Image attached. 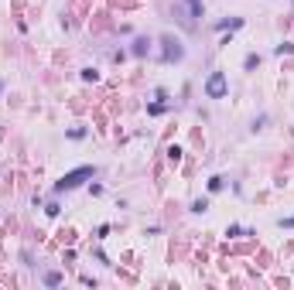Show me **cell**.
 I'll return each mask as SVG.
<instances>
[{"instance_id":"6da1fadb","label":"cell","mask_w":294,"mask_h":290,"mask_svg":"<svg viewBox=\"0 0 294 290\" xmlns=\"http://www.w3.org/2000/svg\"><path fill=\"white\" fill-rule=\"evenodd\" d=\"M92 178H96V167H92V164H82V167L65 171V174L55 181V188H52V191H55V195H59V191H72V188H82V185H86V181H92Z\"/></svg>"},{"instance_id":"7a4b0ae2","label":"cell","mask_w":294,"mask_h":290,"mask_svg":"<svg viewBox=\"0 0 294 290\" xmlns=\"http://www.w3.org/2000/svg\"><path fill=\"white\" fill-rule=\"evenodd\" d=\"M157 45H161V55H157V58H161L164 65H175V62H181V58H185V45H181L175 34H161V38H157Z\"/></svg>"},{"instance_id":"3957f363","label":"cell","mask_w":294,"mask_h":290,"mask_svg":"<svg viewBox=\"0 0 294 290\" xmlns=\"http://www.w3.org/2000/svg\"><path fill=\"white\" fill-rule=\"evenodd\" d=\"M202 92H206V99H226V96H229V79H226V72H219V69L209 72Z\"/></svg>"},{"instance_id":"277c9868","label":"cell","mask_w":294,"mask_h":290,"mask_svg":"<svg viewBox=\"0 0 294 290\" xmlns=\"http://www.w3.org/2000/svg\"><path fill=\"white\" fill-rule=\"evenodd\" d=\"M150 48H154V41H150L147 34H137V38L130 41V55H134V58H147Z\"/></svg>"},{"instance_id":"5b68a950","label":"cell","mask_w":294,"mask_h":290,"mask_svg":"<svg viewBox=\"0 0 294 290\" xmlns=\"http://www.w3.org/2000/svg\"><path fill=\"white\" fill-rule=\"evenodd\" d=\"M243 24H246V17H222L212 24V31H239Z\"/></svg>"},{"instance_id":"8992f818","label":"cell","mask_w":294,"mask_h":290,"mask_svg":"<svg viewBox=\"0 0 294 290\" xmlns=\"http://www.w3.org/2000/svg\"><path fill=\"white\" fill-rule=\"evenodd\" d=\"M226 236H229V239H243V236H257V232H253V229H243V225L233 222V225H226Z\"/></svg>"},{"instance_id":"52a82bcc","label":"cell","mask_w":294,"mask_h":290,"mask_svg":"<svg viewBox=\"0 0 294 290\" xmlns=\"http://www.w3.org/2000/svg\"><path fill=\"white\" fill-rule=\"evenodd\" d=\"M260 62H264V58H260L257 52H250V55L243 58V72H257V69H260Z\"/></svg>"},{"instance_id":"ba28073f","label":"cell","mask_w":294,"mask_h":290,"mask_svg":"<svg viewBox=\"0 0 294 290\" xmlns=\"http://www.w3.org/2000/svg\"><path fill=\"white\" fill-rule=\"evenodd\" d=\"M206 188H209V195H219L222 188H226V178H222V174H212V178H209V185H206Z\"/></svg>"},{"instance_id":"9c48e42d","label":"cell","mask_w":294,"mask_h":290,"mask_svg":"<svg viewBox=\"0 0 294 290\" xmlns=\"http://www.w3.org/2000/svg\"><path fill=\"white\" fill-rule=\"evenodd\" d=\"M62 280H65V277H62V273H59V270H48V273H45V277H41V284H45V287H59V284H62Z\"/></svg>"},{"instance_id":"30bf717a","label":"cell","mask_w":294,"mask_h":290,"mask_svg":"<svg viewBox=\"0 0 294 290\" xmlns=\"http://www.w3.org/2000/svg\"><path fill=\"white\" fill-rule=\"evenodd\" d=\"M164 113H168V103H161V99L147 103V116H164Z\"/></svg>"},{"instance_id":"8fae6325","label":"cell","mask_w":294,"mask_h":290,"mask_svg":"<svg viewBox=\"0 0 294 290\" xmlns=\"http://www.w3.org/2000/svg\"><path fill=\"white\" fill-rule=\"evenodd\" d=\"M192 212H195V215H206V212H209V198H195V202H192Z\"/></svg>"},{"instance_id":"7c38bea8","label":"cell","mask_w":294,"mask_h":290,"mask_svg":"<svg viewBox=\"0 0 294 290\" xmlns=\"http://www.w3.org/2000/svg\"><path fill=\"white\" fill-rule=\"evenodd\" d=\"M86 133H89L86 127H75V130H65V137H69V140H86Z\"/></svg>"},{"instance_id":"4fadbf2b","label":"cell","mask_w":294,"mask_h":290,"mask_svg":"<svg viewBox=\"0 0 294 290\" xmlns=\"http://www.w3.org/2000/svg\"><path fill=\"white\" fill-rule=\"evenodd\" d=\"M274 55H294V41H281V45L274 48Z\"/></svg>"},{"instance_id":"5bb4252c","label":"cell","mask_w":294,"mask_h":290,"mask_svg":"<svg viewBox=\"0 0 294 290\" xmlns=\"http://www.w3.org/2000/svg\"><path fill=\"white\" fill-rule=\"evenodd\" d=\"M82 82H99V72H96V69H82Z\"/></svg>"},{"instance_id":"9a60e30c","label":"cell","mask_w":294,"mask_h":290,"mask_svg":"<svg viewBox=\"0 0 294 290\" xmlns=\"http://www.w3.org/2000/svg\"><path fill=\"white\" fill-rule=\"evenodd\" d=\"M168 160L178 164V160H181V147H171V150H168Z\"/></svg>"},{"instance_id":"2e32d148","label":"cell","mask_w":294,"mask_h":290,"mask_svg":"<svg viewBox=\"0 0 294 290\" xmlns=\"http://www.w3.org/2000/svg\"><path fill=\"white\" fill-rule=\"evenodd\" d=\"M277 225H281V229H294V215H284V218H277Z\"/></svg>"},{"instance_id":"e0dca14e","label":"cell","mask_w":294,"mask_h":290,"mask_svg":"<svg viewBox=\"0 0 294 290\" xmlns=\"http://www.w3.org/2000/svg\"><path fill=\"white\" fill-rule=\"evenodd\" d=\"M45 212H48V215H52V218H59V212H62V205H55V202H52V205H48Z\"/></svg>"},{"instance_id":"ac0fdd59","label":"cell","mask_w":294,"mask_h":290,"mask_svg":"<svg viewBox=\"0 0 294 290\" xmlns=\"http://www.w3.org/2000/svg\"><path fill=\"white\" fill-rule=\"evenodd\" d=\"M0 92H3V79H0Z\"/></svg>"},{"instance_id":"d6986e66","label":"cell","mask_w":294,"mask_h":290,"mask_svg":"<svg viewBox=\"0 0 294 290\" xmlns=\"http://www.w3.org/2000/svg\"><path fill=\"white\" fill-rule=\"evenodd\" d=\"M291 3H294V0H291Z\"/></svg>"}]
</instances>
